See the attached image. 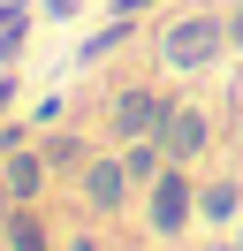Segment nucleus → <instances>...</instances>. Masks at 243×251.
Instances as JSON below:
<instances>
[{
	"instance_id": "f257e3e1",
	"label": "nucleus",
	"mask_w": 243,
	"mask_h": 251,
	"mask_svg": "<svg viewBox=\"0 0 243 251\" xmlns=\"http://www.w3.org/2000/svg\"><path fill=\"white\" fill-rule=\"evenodd\" d=\"M152 53H160V69L167 76H205V69H220L228 53V16H213V8H175V16L152 31Z\"/></svg>"
},
{
	"instance_id": "f03ea898",
	"label": "nucleus",
	"mask_w": 243,
	"mask_h": 251,
	"mask_svg": "<svg viewBox=\"0 0 243 251\" xmlns=\"http://www.w3.org/2000/svg\"><path fill=\"white\" fill-rule=\"evenodd\" d=\"M137 221H145L152 244H182V236H197V168H160L145 190H137Z\"/></svg>"
},
{
	"instance_id": "7ed1b4c3",
	"label": "nucleus",
	"mask_w": 243,
	"mask_h": 251,
	"mask_svg": "<svg viewBox=\"0 0 243 251\" xmlns=\"http://www.w3.org/2000/svg\"><path fill=\"white\" fill-rule=\"evenodd\" d=\"M167 107H175V92L152 76H122L114 92H106V145H137V137H160Z\"/></svg>"
},
{
	"instance_id": "20e7f679",
	"label": "nucleus",
	"mask_w": 243,
	"mask_h": 251,
	"mask_svg": "<svg viewBox=\"0 0 243 251\" xmlns=\"http://www.w3.org/2000/svg\"><path fill=\"white\" fill-rule=\"evenodd\" d=\"M76 205H84V221H99V228L137 213V175H129V160H122V145H99V160L76 175Z\"/></svg>"
},
{
	"instance_id": "39448f33",
	"label": "nucleus",
	"mask_w": 243,
	"mask_h": 251,
	"mask_svg": "<svg viewBox=\"0 0 243 251\" xmlns=\"http://www.w3.org/2000/svg\"><path fill=\"white\" fill-rule=\"evenodd\" d=\"M213 137H220L213 107H197V99H182V92H175V107H167V122H160V145H167V160L197 168V160H213Z\"/></svg>"
},
{
	"instance_id": "423d86ee",
	"label": "nucleus",
	"mask_w": 243,
	"mask_h": 251,
	"mask_svg": "<svg viewBox=\"0 0 243 251\" xmlns=\"http://www.w3.org/2000/svg\"><path fill=\"white\" fill-rule=\"evenodd\" d=\"M53 183H61V175L46 168V152H38V137H30V145H15V152L0 160V221H8L15 205H38V198H46V190H53Z\"/></svg>"
},
{
	"instance_id": "0eeeda50",
	"label": "nucleus",
	"mask_w": 243,
	"mask_h": 251,
	"mask_svg": "<svg viewBox=\"0 0 243 251\" xmlns=\"http://www.w3.org/2000/svg\"><path fill=\"white\" fill-rule=\"evenodd\" d=\"M38 152H46V168L61 175V190H76V175L99 160V137H91L84 122H53V129H38Z\"/></svg>"
},
{
	"instance_id": "6e6552de",
	"label": "nucleus",
	"mask_w": 243,
	"mask_h": 251,
	"mask_svg": "<svg viewBox=\"0 0 243 251\" xmlns=\"http://www.w3.org/2000/svg\"><path fill=\"white\" fill-rule=\"evenodd\" d=\"M243 221V168H213V175H197V228H236Z\"/></svg>"
},
{
	"instance_id": "1a4fd4ad",
	"label": "nucleus",
	"mask_w": 243,
	"mask_h": 251,
	"mask_svg": "<svg viewBox=\"0 0 243 251\" xmlns=\"http://www.w3.org/2000/svg\"><path fill=\"white\" fill-rule=\"evenodd\" d=\"M129 38H145V23H137V16H106L99 31H84V38H76V53H69V61H76V69H99V61H114Z\"/></svg>"
},
{
	"instance_id": "9d476101",
	"label": "nucleus",
	"mask_w": 243,
	"mask_h": 251,
	"mask_svg": "<svg viewBox=\"0 0 243 251\" xmlns=\"http://www.w3.org/2000/svg\"><path fill=\"white\" fill-rule=\"evenodd\" d=\"M0 228H8V251H61V228H53V213H46V198L38 205H15Z\"/></svg>"
},
{
	"instance_id": "9b49d317",
	"label": "nucleus",
	"mask_w": 243,
	"mask_h": 251,
	"mask_svg": "<svg viewBox=\"0 0 243 251\" xmlns=\"http://www.w3.org/2000/svg\"><path fill=\"white\" fill-rule=\"evenodd\" d=\"M30 31H38V0H0V69L23 61Z\"/></svg>"
},
{
	"instance_id": "f8f14e48",
	"label": "nucleus",
	"mask_w": 243,
	"mask_h": 251,
	"mask_svg": "<svg viewBox=\"0 0 243 251\" xmlns=\"http://www.w3.org/2000/svg\"><path fill=\"white\" fill-rule=\"evenodd\" d=\"M0 114H23V76L15 69H0Z\"/></svg>"
},
{
	"instance_id": "ddd939ff",
	"label": "nucleus",
	"mask_w": 243,
	"mask_h": 251,
	"mask_svg": "<svg viewBox=\"0 0 243 251\" xmlns=\"http://www.w3.org/2000/svg\"><path fill=\"white\" fill-rule=\"evenodd\" d=\"M91 228H99V221H84V228H61V251H106Z\"/></svg>"
},
{
	"instance_id": "4468645a",
	"label": "nucleus",
	"mask_w": 243,
	"mask_h": 251,
	"mask_svg": "<svg viewBox=\"0 0 243 251\" xmlns=\"http://www.w3.org/2000/svg\"><path fill=\"white\" fill-rule=\"evenodd\" d=\"M160 8H167V0H106V16H137V23L160 16Z\"/></svg>"
},
{
	"instance_id": "2eb2a0df",
	"label": "nucleus",
	"mask_w": 243,
	"mask_h": 251,
	"mask_svg": "<svg viewBox=\"0 0 243 251\" xmlns=\"http://www.w3.org/2000/svg\"><path fill=\"white\" fill-rule=\"evenodd\" d=\"M38 16H53V23H69V16H84V0H38Z\"/></svg>"
},
{
	"instance_id": "dca6fc26",
	"label": "nucleus",
	"mask_w": 243,
	"mask_h": 251,
	"mask_svg": "<svg viewBox=\"0 0 243 251\" xmlns=\"http://www.w3.org/2000/svg\"><path fill=\"white\" fill-rule=\"evenodd\" d=\"M190 251H236V236H228V228H220V236H213V228H197V244H190Z\"/></svg>"
},
{
	"instance_id": "f3484780",
	"label": "nucleus",
	"mask_w": 243,
	"mask_h": 251,
	"mask_svg": "<svg viewBox=\"0 0 243 251\" xmlns=\"http://www.w3.org/2000/svg\"><path fill=\"white\" fill-rule=\"evenodd\" d=\"M228 46L243 53V0H236V8H228Z\"/></svg>"
},
{
	"instance_id": "a211bd4d",
	"label": "nucleus",
	"mask_w": 243,
	"mask_h": 251,
	"mask_svg": "<svg viewBox=\"0 0 243 251\" xmlns=\"http://www.w3.org/2000/svg\"><path fill=\"white\" fill-rule=\"evenodd\" d=\"M228 236H236V251H243V221H236V228H228Z\"/></svg>"
},
{
	"instance_id": "6ab92c4d",
	"label": "nucleus",
	"mask_w": 243,
	"mask_h": 251,
	"mask_svg": "<svg viewBox=\"0 0 243 251\" xmlns=\"http://www.w3.org/2000/svg\"><path fill=\"white\" fill-rule=\"evenodd\" d=\"M0 251H8V228H0Z\"/></svg>"
}]
</instances>
